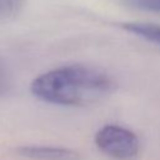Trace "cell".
I'll return each instance as SVG.
<instances>
[{"label":"cell","mask_w":160,"mask_h":160,"mask_svg":"<svg viewBox=\"0 0 160 160\" xmlns=\"http://www.w3.org/2000/svg\"><path fill=\"white\" fill-rule=\"evenodd\" d=\"M31 92L40 100L66 106H85L106 98L114 89L111 78L86 65H68L39 75Z\"/></svg>","instance_id":"1"},{"label":"cell","mask_w":160,"mask_h":160,"mask_svg":"<svg viewBox=\"0 0 160 160\" xmlns=\"http://www.w3.org/2000/svg\"><path fill=\"white\" fill-rule=\"evenodd\" d=\"M95 144L101 152L115 160H132L140 151L139 138L119 125H105L95 135Z\"/></svg>","instance_id":"2"},{"label":"cell","mask_w":160,"mask_h":160,"mask_svg":"<svg viewBox=\"0 0 160 160\" xmlns=\"http://www.w3.org/2000/svg\"><path fill=\"white\" fill-rule=\"evenodd\" d=\"M18 152L32 160H79L80 155L65 148H52V146H24L19 148Z\"/></svg>","instance_id":"3"},{"label":"cell","mask_w":160,"mask_h":160,"mask_svg":"<svg viewBox=\"0 0 160 160\" xmlns=\"http://www.w3.org/2000/svg\"><path fill=\"white\" fill-rule=\"evenodd\" d=\"M124 29L129 32H132L148 41L158 44L160 46V25L150 22H126Z\"/></svg>","instance_id":"4"},{"label":"cell","mask_w":160,"mask_h":160,"mask_svg":"<svg viewBox=\"0 0 160 160\" xmlns=\"http://www.w3.org/2000/svg\"><path fill=\"white\" fill-rule=\"evenodd\" d=\"M25 0H0V19L16 14Z\"/></svg>","instance_id":"5"},{"label":"cell","mask_w":160,"mask_h":160,"mask_svg":"<svg viewBox=\"0 0 160 160\" xmlns=\"http://www.w3.org/2000/svg\"><path fill=\"white\" fill-rule=\"evenodd\" d=\"M132 6L148 10H156L160 11V0H126Z\"/></svg>","instance_id":"6"},{"label":"cell","mask_w":160,"mask_h":160,"mask_svg":"<svg viewBox=\"0 0 160 160\" xmlns=\"http://www.w3.org/2000/svg\"><path fill=\"white\" fill-rule=\"evenodd\" d=\"M9 89H10V79H9L5 69L0 64V96L6 94L9 91Z\"/></svg>","instance_id":"7"}]
</instances>
